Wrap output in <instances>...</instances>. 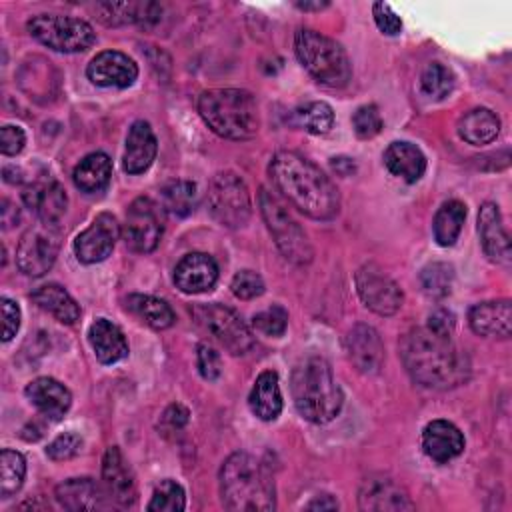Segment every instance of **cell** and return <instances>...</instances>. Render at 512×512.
Wrapping results in <instances>:
<instances>
[{"mask_svg":"<svg viewBox=\"0 0 512 512\" xmlns=\"http://www.w3.org/2000/svg\"><path fill=\"white\" fill-rule=\"evenodd\" d=\"M338 502L330 494H320L306 504V510H336Z\"/></svg>","mask_w":512,"mask_h":512,"instance_id":"obj_54","label":"cell"},{"mask_svg":"<svg viewBox=\"0 0 512 512\" xmlns=\"http://www.w3.org/2000/svg\"><path fill=\"white\" fill-rule=\"evenodd\" d=\"M330 166L332 170L338 174V176H350L354 170H356V164L352 158L348 156H336L330 160Z\"/></svg>","mask_w":512,"mask_h":512,"instance_id":"obj_52","label":"cell"},{"mask_svg":"<svg viewBox=\"0 0 512 512\" xmlns=\"http://www.w3.org/2000/svg\"><path fill=\"white\" fill-rule=\"evenodd\" d=\"M194 324L218 342L230 354H246L254 346V334L248 324L224 304H198L192 310Z\"/></svg>","mask_w":512,"mask_h":512,"instance_id":"obj_9","label":"cell"},{"mask_svg":"<svg viewBox=\"0 0 512 512\" xmlns=\"http://www.w3.org/2000/svg\"><path fill=\"white\" fill-rule=\"evenodd\" d=\"M88 342L102 364H116L128 356V342L122 330L106 318L92 322L88 330Z\"/></svg>","mask_w":512,"mask_h":512,"instance_id":"obj_27","label":"cell"},{"mask_svg":"<svg viewBox=\"0 0 512 512\" xmlns=\"http://www.w3.org/2000/svg\"><path fill=\"white\" fill-rule=\"evenodd\" d=\"M220 496L228 510L270 512L276 488L270 472L248 452L230 454L220 468Z\"/></svg>","mask_w":512,"mask_h":512,"instance_id":"obj_3","label":"cell"},{"mask_svg":"<svg viewBox=\"0 0 512 512\" xmlns=\"http://www.w3.org/2000/svg\"><path fill=\"white\" fill-rule=\"evenodd\" d=\"M2 178L10 184H20L22 182V170L16 166H4L2 168Z\"/></svg>","mask_w":512,"mask_h":512,"instance_id":"obj_55","label":"cell"},{"mask_svg":"<svg viewBox=\"0 0 512 512\" xmlns=\"http://www.w3.org/2000/svg\"><path fill=\"white\" fill-rule=\"evenodd\" d=\"M26 144V134L20 126L6 124L0 128V152L4 156H16Z\"/></svg>","mask_w":512,"mask_h":512,"instance_id":"obj_48","label":"cell"},{"mask_svg":"<svg viewBox=\"0 0 512 512\" xmlns=\"http://www.w3.org/2000/svg\"><path fill=\"white\" fill-rule=\"evenodd\" d=\"M358 508L372 512H402L414 510V502L394 478L386 474H372L360 484Z\"/></svg>","mask_w":512,"mask_h":512,"instance_id":"obj_15","label":"cell"},{"mask_svg":"<svg viewBox=\"0 0 512 512\" xmlns=\"http://www.w3.org/2000/svg\"><path fill=\"white\" fill-rule=\"evenodd\" d=\"M296 6H298V8H302V10H322V8H326V6H328V2H316V4H310V2H298Z\"/></svg>","mask_w":512,"mask_h":512,"instance_id":"obj_56","label":"cell"},{"mask_svg":"<svg viewBox=\"0 0 512 512\" xmlns=\"http://www.w3.org/2000/svg\"><path fill=\"white\" fill-rule=\"evenodd\" d=\"M352 126L358 138L368 140L374 138L382 130V116L374 104L360 106L352 116Z\"/></svg>","mask_w":512,"mask_h":512,"instance_id":"obj_43","label":"cell"},{"mask_svg":"<svg viewBox=\"0 0 512 512\" xmlns=\"http://www.w3.org/2000/svg\"><path fill=\"white\" fill-rule=\"evenodd\" d=\"M294 50L308 74L324 86L342 88L352 76L346 50L334 38L310 28H300L294 36Z\"/></svg>","mask_w":512,"mask_h":512,"instance_id":"obj_6","label":"cell"},{"mask_svg":"<svg viewBox=\"0 0 512 512\" xmlns=\"http://www.w3.org/2000/svg\"><path fill=\"white\" fill-rule=\"evenodd\" d=\"M372 14H374V22L380 28L382 34L388 36H396L402 30V20L398 18V14L384 2H376L372 6Z\"/></svg>","mask_w":512,"mask_h":512,"instance_id":"obj_47","label":"cell"},{"mask_svg":"<svg viewBox=\"0 0 512 512\" xmlns=\"http://www.w3.org/2000/svg\"><path fill=\"white\" fill-rule=\"evenodd\" d=\"M30 298L62 324H74L80 318V306L60 284H42L32 290Z\"/></svg>","mask_w":512,"mask_h":512,"instance_id":"obj_30","label":"cell"},{"mask_svg":"<svg viewBox=\"0 0 512 512\" xmlns=\"http://www.w3.org/2000/svg\"><path fill=\"white\" fill-rule=\"evenodd\" d=\"M500 132L498 116L488 108H472L458 120V134L468 144H490Z\"/></svg>","mask_w":512,"mask_h":512,"instance_id":"obj_32","label":"cell"},{"mask_svg":"<svg viewBox=\"0 0 512 512\" xmlns=\"http://www.w3.org/2000/svg\"><path fill=\"white\" fill-rule=\"evenodd\" d=\"M252 326L266 336H282L288 326V312L282 306L274 304V306L254 314Z\"/></svg>","mask_w":512,"mask_h":512,"instance_id":"obj_42","label":"cell"},{"mask_svg":"<svg viewBox=\"0 0 512 512\" xmlns=\"http://www.w3.org/2000/svg\"><path fill=\"white\" fill-rule=\"evenodd\" d=\"M356 290L366 308L380 316H392L402 306L400 286L376 264H364L356 272Z\"/></svg>","mask_w":512,"mask_h":512,"instance_id":"obj_13","label":"cell"},{"mask_svg":"<svg viewBox=\"0 0 512 512\" xmlns=\"http://www.w3.org/2000/svg\"><path fill=\"white\" fill-rule=\"evenodd\" d=\"M0 308H2V318H4V322H2V340L10 342L16 336L18 328H20V308L14 300H10L6 296L0 298Z\"/></svg>","mask_w":512,"mask_h":512,"instance_id":"obj_49","label":"cell"},{"mask_svg":"<svg viewBox=\"0 0 512 512\" xmlns=\"http://www.w3.org/2000/svg\"><path fill=\"white\" fill-rule=\"evenodd\" d=\"M198 112L204 124L228 140H248L260 128V114L254 96L240 88H214L198 98Z\"/></svg>","mask_w":512,"mask_h":512,"instance_id":"obj_5","label":"cell"},{"mask_svg":"<svg viewBox=\"0 0 512 512\" xmlns=\"http://www.w3.org/2000/svg\"><path fill=\"white\" fill-rule=\"evenodd\" d=\"M98 18L108 26L132 24V22H156L160 12L156 4L142 2H104L96 6Z\"/></svg>","mask_w":512,"mask_h":512,"instance_id":"obj_33","label":"cell"},{"mask_svg":"<svg viewBox=\"0 0 512 512\" xmlns=\"http://www.w3.org/2000/svg\"><path fill=\"white\" fill-rule=\"evenodd\" d=\"M196 364H198V372H200V376L204 380L214 382L220 376V370H222L220 354L210 344H198V348H196Z\"/></svg>","mask_w":512,"mask_h":512,"instance_id":"obj_46","label":"cell"},{"mask_svg":"<svg viewBox=\"0 0 512 512\" xmlns=\"http://www.w3.org/2000/svg\"><path fill=\"white\" fill-rule=\"evenodd\" d=\"M110 176H112V160L104 152H92L84 156L72 172V180L76 188H80L86 194L104 190L110 182Z\"/></svg>","mask_w":512,"mask_h":512,"instance_id":"obj_31","label":"cell"},{"mask_svg":"<svg viewBox=\"0 0 512 512\" xmlns=\"http://www.w3.org/2000/svg\"><path fill=\"white\" fill-rule=\"evenodd\" d=\"M86 76L102 88H128L138 78V66L124 52L104 50L90 60Z\"/></svg>","mask_w":512,"mask_h":512,"instance_id":"obj_16","label":"cell"},{"mask_svg":"<svg viewBox=\"0 0 512 512\" xmlns=\"http://www.w3.org/2000/svg\"><path fill=\"white\" fill-rule=\"evenodd\" d=\"M468 324L478 336L508 338L512 332L510 300H488L474 304L468 312Z\"/></svg>","mask_w":512,"mask_h":512,"instance_id":"obj_24","label":"cell"},{"mask_svg":"<svg viewBox=\"0 0 512 512\" xmlns=\"http://www.w3.org/2000/svg\"><path fill=\"white\" fill-rule=\"evenodd\" d=\"M162 208L178 218L190 216L198 206V188L190 180H172L162 186Z\"/></svg>","mask_w":512,"mask_h":512,"instance_id":"obj_36","label":"cell"},{"mask_svg":"<svg viewBox=\"0 0 512 512\" xmlns=\"http://www.w3.org/2000/svg\"><path fill=\"white\" fill-rule=\"evenodd\" d=\"M32 38L56 52H84L96 42L94 28L74 16L62 14H38L32 16L26 24Z\"/></svg>","mask_w":512,"mask_h":512,"instance_id":"obj_8","label":"cell"},{"mask_svg":"<svg viewBox=\"0 0 512 512\" xmlns=\"http://www.w3.org/2000/svg\"><path fill=\"white\" fill-rule=\"evenodd\" d=\"M422 450L430 460H434L438 464H446L452 458L462 454L464 436L456 424L438 418L424 426Z\"/></svg>","mask_w":512,"mask_h":512,"instance_id":"obj_23","label":"cell"},{"mask_svg":"<svg viewBox=\"0 0 512 512\" xmlns=\"http://www.w3.org/2000/svg\"><path fill=\"white\" fill-rule=\"evenodd\" d=\"M454 282V268L446 262H432L420 274L424 292L432 298H444L450 294Z\"/></svg>","mask_w":512,"mask_h":512,"instance_id":"obj_40","label":"cell"},{"mask_svg":"<svg viewBox=\"0 0 512 512\" xmlns=\"http://www.w3.org/2000/svg\"><path fill=\"white\" fill-rule=\"evenodd\" d=\"M218 280V264L204 252H190L174 268V284L184 294L210 292Z\"/></svg>","mask_w":512,"mask_h":512,"instance_id":"obj_20","label":"cell"},{"mask_svg":"<svg viewBox=\"0 0 512 512\" xmlns=\"http://www.w3.org/2000/svg\"><path fill=\"white\" fill-rule=\"evenodd\" d=\"M348 360L362 374L378 372L384 362V344L380 334L368 324H356L344 338Z\"/></svg>","mask_w":512,"mask_h":512,"instance_id":"obj_19","label":"cell"},{"mask_svg":"<svg viewBox=\"0 0 512 512\" xmlns=\"http://www.w3.org/2000/svg\"><path fill=\"white\" fill-rule=\"evenodd\" d=\"M24 392L26 398L36 406V410L48 420H62L72 404L70 390L50 376H40L32 380Z\"/></svg>","mask_w":512,"mask_h":512,"instance_id":"obj_25","label":"cell"},{"mask_svg":"<svg viewBox=\"0 0 512 512\" xmlns=\"http://www.w3.org/2000/svg\"><path fill=\"white\" fill-rule=\"evenodd\" d=\"M478 236L484 254L496 264H510V236L494 202H484L478 212Z\"/></svg>","mask_w":512,"mask_h":512,"instance_id":"obj_21","label":"cell"},{"mask_svg":"<svg viewBox=\"0 0 512 512\" xmlns=\"http://www.w3.org/2000/svg\"><path fill=\"white\" fill-rule=\"evenodd\" d=\"M248 406L250 412L264 422L278 418L282 412V392L278 374L274 370H264L258 374L248 396Z\"/></svg>","mask_w":512,"mask_h":512,"instance_id":"obj_28","label":"cell"},{"mask_svg":"<svg viewBox=\"0 0 512 512\" xmlns=\"http://www.w3.org/2000/svg\"><path fill=\"white\" fill-rule=\"evenodd\" d=\"M208 210L226 228H240L250 220L252 202L244 180L234 172H218L208 184Z\"/></svg>","mask_w":512,"mask_h":512,"instance_id":"obj_10","label":"cell"},{"mask_svg":"<svg viewBox=\"0 0 512 512\" xmlns=\"http://www.w3.org/2000/svg\"><path fill=\"white\" fill-rule=\"evenodd\" d=\"M148 510H158V512H180L186 508V494L184 488L176 480H162L154 492L152 498L146 506Z\"/></svg>","mask_w":512,"mask_h":512,"instance_id":"obj_41","label":"cell"},{"mask_svg":"<svg viewBox=\"0 0 512 512\" xmlns=\"http://www.w3.org/2000/svg\"><path fill=\"white\" fill-rule=\"evenodd\" d=\"M82 448V438L80 434L76 432H64L60 436H56L48 448H46V454L50 460L54 462H62V460H70L74 458Z\"/></svg>","mask_w":512,"mask_h":512,"instance_id":"obj_45","label":"cell"},{"mask_svg":"<svg viewBox=\"0 0 512 512\" xmlns=\"http://www.w3.org/2000/svg\"><path fill=\"white\" fill-rule=\"evenodd\" d=\"M20 220V212H18V208L10 202V200H2V224H4V228H10V226H14L16 222Z\"/></svg>","mask_w":512,"mask_h":512,"instance_id":"obj_53","label":"cell"},{"mask_svg":"<svg viewBox=\"0 0 512 512\" xmlns=\"http://www.w3.org/2000/svg\"><path fill=\"white\" fill-rule=\"evenodd\" d=\"M164 234V208L148 196L136 198L124 220V242L134 252H152Z\"/></svg>","mask_w":512,"mask_h":512,"instance_id":"obj_12","label":"cell"},{"mask_svg":"<svg viewBox=\"0 0 512 512\" xmlns=\"http://www.w3.org/2000/svg\"><path fill=\"white\" fill-rule=\"evenodd\" d=\"M126 308L154 330H164L174 324V312L162 298L150 294H130L126 298Z\"/></svg>","mask_w":512,"mask_h":512,"instance_id":"obj_34","label":"cell"},{"mask_svg":"<svg viewBox=\"0 0 512 512\" xmlns=\"http://www.w3.org/2000/svg\"><path fill=\"white\" fill-rule=\"evenodd\" d=\"M188 408L182 404H170L164 414H162V426H166L168 430H180L186 426L188 422Z\"/></svg>","mask_w":512,"mask_h":512,"instance_id":"obj_51","label":"cell"},{"mask_svg":"<svg viewBox=\"0 0 512 512\" xmlns=\"http://www.w3.org/2000/svg\"><path fill=\"white\" fill-rule=\"evenodd\" d=\"M454 84H456V78L452 70L440 62L428 64L420 76V88L432 100L446 98L454 90Z\"/></svg>","mask_w":512,"mask_h":512,"instance_id":"obj_39","label":"cell"},{"mask_svg":"<svg viewBox=\"0 0 512 512\" xmlns=\"http://www.w3.org/2000/svg\"><path fill=\"white\" fill-rule=\"evenodd\" d=\"M56 500L70 512H92L106 510L112 502L104 486L92 478H68L56 486Z\"/></svg>","mask_w":512,"mask_h":512,"instance_id":"obj_22","label":"cell"},{"mask_svg":"<svg viewBox=\"0 0 512 512\" xmlns=\"http://www.w3.org/2000/svg\"><path fill=\"white\" fill-rule=\"evenodd\" d=\"M26 476V460L20 452L4 448L0 452V496L10 498L16 494Z\"/></svg>","mask_w":512,"mask_h":512,"instance_id":"obj_37","label":"cell"},{"mask_svg":"<svg viewBox=\"0 0 512 512\" xmlns=\"http://www.w3.org/2000/svg\"><path fill=\"white\" fill-rule=\"evenodd\" d=\"M156 152H158V142L150 124L144 120H136L130 126L126 136L122 168L128 174H142L152 166Z\"/></svg>","mask_w":512,"mask_h":512,"instance_id":"obj_26","label":"cell"},{"mask_svg":"<svg viewBox=\"0 0 512 512\" xmlns=\"http://www.w3.org/2000/svg\"><path fill=\"white\" fill-rule=\"evenodd\" d=\"M102 484L110 502L130 508L136 502V480L120 448L110 446L102 458Z\"/></svg>","mask_w":512,"mask_h":512,"instance_id":"obj_18","label":"cell"},{"mask_svg":"<svg viewBox=\"0 0 512 512\" xmlns=\"http://www.w3.org/2000/svg\"><path fill=\"white\" fill-rule=\"evenodd\" d=\"M120 236V224L110 212L98 214L92 224L74 238V254L82 264H96L110 256Z\"/></svg>","mask_w":512,"mask_h":512,"instance_id":"obj_14","label":"cell"},{"mask_svg":"<svg viewBox=\"0 0 512 512\" xmlns=\"http://www.w3.org/2000/svg\"><path fill=\"white\" fill-rule=\"evenodd\" d=\"M384 164L394 176L402 178L408 184H414L422 178L426 170V156L416 144L400 140L388 144V148L384 150Z\"/></svg>","mask_w":512,"mask_h":512,"instance_id":"obj_29","label":"cell"},{"mask_svg":"<svg viewBox=\"0 0 512 512\" xmlns=\"http://www.w3.org/2000/svg\"><path fill=\"white\" fill-rule=\"evenodd\" d=\"M454 326H456L454 314L446 308H438L428 316V326L426 328L436 332V334H442V336H452Z\"/></svg>","mask_w":512,"mask_h":512,"instance_id":"obj_50","label":"cell"},{"mask_svg":"<svg viewBox=\"0 0 512 512\" xmlns=\"http://www.w3.org/2000/svg\"><path fill=\"white\" fill-rule=\"evenodd\" d=\"M22 202L30 212H34L40 222L58 224L68 206V196L64 186L54 178H40L30 182L22 192Z\"/></svg>","mask_w":512,"mask_h":512,"instance_id":"obj_17","label":"cell"},{"mask_svg":"<svg viewBox=\"0 0 512 512\" xmlns=\"http://www.w3.org/2000/svg\"><path fill=\"white\" fill-rule=\"evenodd\" d=\"M466 220V206L460 200H448L444 202L432 222V230H434V240L440 246H452L464 226Z\"/></svg>","mask_w":512,"mask_h":512,"instance_id":"obj_35","label":"cell"},{"mask_svg":"<svg viewBox=\"0 0 512 512\" xmlns=\"http://www.w3.org/2000/svg\"><path fill=\"white\" fill-rule=\"evenodd\" d=\"M400 356L412 380L424 388L448 390L470 378L468 356L450 336L428 328L408 330L400 340Z\"/></svg>","mask_w":512,"mask_h":512,"instance_id":"obj_1","label":"cell"},{"mask_svg":"<svg viewBox=\"0 0 512 512\" xmlns=\"http://www.w3.org/2000/svg\"><path fill=\"white\" fill-rule=\"evenodd\" d=\"M290 392L298 414L312 424L334 420L344 402L330 364L320 356H308L294 366Z\"/></svg>","mask_w":512,"mask_h":512,"instance_id":"obj_4","label":"cell"},{"mask_svg":"<svg viewBox=\"0 0 512 512\" xmlns=\"http://www.w3.org/2000/svg\"><path fill=\"white\" fill-rule=\"evenodd\" d=\"M268 174L282 196L314 220H332L340 210V194L332 180L308 158L292 150L272 156Z\"/></svg>","mask_w":512,"mask_h":512,"instance_id":"obj_2","label":"cell"},{"mask_svg":"<svg viewBox=\"0 0 512 512\" xmlns=\"http://www.w3.org/2000/svg\"><path fill=\"white\" fill-rule=\"evenodd\" d=\"M296 126L304 128L310 134H326L334 124V112L326 102H308L294 110Z\"/></svg>","mask_w":512,"mask_h":512,"instance_id":"obj_38","label":"cell"},{"mask_svg":"<svg viewBox=\"0 0 512 512\" xmlns=\"http://www.w3.org/2000/svg\"><path fill=\"white\" fill-rule=\"evenodd\" d=\"M232 294L240 300H252L264 292V280L254 270H240L232 278Z\"/></svg>","mask_w":512,"mask_h":512,"instance_id":"obj_44","label":"cell"},{"mask_svg":"<svg viewBox=\"0 0 512 512\" xmlns=\"http://www.w3.org/2000/svg\"><path fill=\"white\" fill-rule=\"evenodd\" d=\"M60 250V234L56 224L40 222L28 228L16 248V266L26 276H42L56 262Z\"/></svg>","mask_w":512,"mask_h":512,"instance_id":"obj_11","label":"cell"},{"mask_svg":"<svg viewBox=\"0 0 512 512\" xmlns=\"http://www.w3.org/2000/svg\"><path fill=\"white\" fill-rule=\"evenodd\" d=\"M258 204H260L262 218L274 238V244L282 252V256L298 266L308 264L314 256L312 244H310L306 232L300 228V224L292 218V214L286 210V206L278 200V196L268 192L266 188H262L258 194Z\"/></svg>","mask_w":512,"mask_h":512,"instance_id":"obj_7","label":"cell"}]
</instances>
